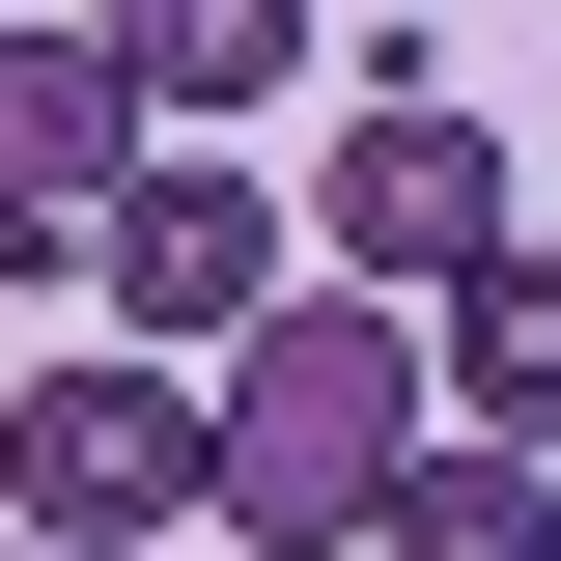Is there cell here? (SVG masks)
Returning a JSON list of instances; mask_svg holds the SVG:
<instances>
[{"label":"cell","instance_id":"cell-1","mask_svg":"<svg viewBox=\"0 0 561 561\" xmlns=\"http://www.w3.org/2000/svg\"><path fill=\"white\" fill-rule=\"evenodd\" d=\"M421 309L393 280H280L253 337L197 365V534L225 561H365V505H393V449H421Z\"/></svg>","mask_w":561,"mask_h":561},{"label":"cell","instance_id":"cell-2","mask_svg":"<svg viewBox=\"0 0 561 561\" xmlns=\"http://www.w3.org/2000/svg\"><path fill=\"white\" fill-rule=\"evenodd\" d=\"M0 534L169 561V534H197V365H169V337H57L28 393H0Z\"/></svg>","mask_w":561,"mask_h":561},{"label":"cell","instance_id":"cell-3","mask_svg":"<svg viewBox=\"0 0 561 561\" xmlns=\"http://www.w3.org/2000/svg\"><path fill=\"white\" fill-rule=\"evenodd\" d=\"M57 280L84 309H113V337H169V365H225L280 309V280H309V197H253V169H225V140H140L113 197L57 225Z\"/></svg>","mask_w":561,"mask_h":561},{"label":"cell","instance_id":"cell-4","mask_svg":"<svg viewBox=\"0 0 561 561\" xmlns=\"http://www.w3.org/2000/svg\"><path fill=\"white\" fill-rule=\"evenodd\" d=\"M449 253H505V113L478 84H393V113H337V169H309V280H449Z\"/></svg>","mask_w":561,"mask_h":561},{"label":"cell","instance_id":"cell-5","mask_svg":"<svg viewBox=\"0 0 561 561\" xmlns=\"http://www.w3.org/2000/svg\"><path fill=\"white\" fill-rule=\"evenodd\" d=\"M140 169V84H113V28H0V280H57V225Z\"/></svg>","mask_w":561,"mask_h":561},{"label":"cell","instance_id":"cell-6","mask_svg":"<svg viewBox=\"0 0 561 561\" xmlns=\"http://www.w3.org/2000/svg\"><path fill=\"white\" fill-rule=\"evenodd\" d=\"M421 393L478 421V449H561V253H534V225L421 280Z\"/></svg>","mask_w":561,"mask_h":561},{"label":"cell","instance_id":"cell-7","mask_svg":"<svg viewBox=\"0 0 561 561\" xmlns=\"http://www.w3.org/2000/svg\"><path fill=\"white\" fill-rule=\"evenodd\" d=\"M84 28H113L140 140H169V113H280V84H309V0H84Z\"/></svg>","mask_w":561,"mask_h":561},{"label":"cell","instance_id":"cell-8","mask_svg":"<svg viewBox=\"0 0 561 561\" xmlns=\"http://www.w3.org/2000/svg\"><path fill=\"white\" fill-rule=\"evenodd\" d=\"M365 561H561V449L421 421V449H393V505H365Z\"/></svg>","mask_w":561,"mask_h":561},{"label":"cell","instance_id":"cell-9","mask_svg":"<svg viewBox=\"0 0 561 561\" xmlns=\"http://www.w3.org/2000/svg\"><path fill=\"white\" fill-rule=\"evenodd\" d=\"M0 561H57V534H0Z\"/></svg>","mask_w":561,"mask_h":561}]
</instances>
